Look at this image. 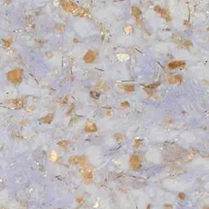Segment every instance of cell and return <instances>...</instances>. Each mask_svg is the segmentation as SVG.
Returning <instances> with one entry per match:
<instances>
[{"mask_svg": "<svg viewBox=\"0 0 209 209\" xmlns=\"http://www.w3.org/2000/svg\"><path fill=\"white\" fill-rule=\"evenodd\" d=\"M81 173L84 182L85 183H91L92 180H93V172H92L91 167H89V166L82 167Z\"/></svg>", "mask_w": 209, "mask_h": 209, "instance_id": "6da1fadb", "label": "cell"}, {"mask_svg": "<svg viewBox=\"0 0 209 209\" xmlns=\"http://www.w3.org/2000/svg\"><path fill=\"white\" fill-rule=\"evenodd\" d=\"M130 166L132 169H138L141 167V159L137 156H132L130 159Z\"/></svg>", "mask_w": 209, "mask_h": 209, "instance_id": "7a4b0ae2", "label": "cell"}, {"mask_svg": "<svg viewBox=\"0 0 209 209\" xmlns=\"http://www.w3.org/2000/svg\"><path fill=\"white\" fill-rule=\"evenodd\" d=\"M84 131L89 133L95 132V131H97V127L94 122H88L85 125V126H84Z\"/></svg>", "mask_w": 209, "mask_h": 209, "instance_id": "3957f363", "label": "cell"}, {"mask_svg": "<svg viewBox=\"0 0 209 209\" xmlns=\"http://www.w3.org/2000/svg\"><path fill=\"white\" fill-rule=\"evenodd\" d=\"M86 160V157H71L69 159V163L71 164H78V163H81Z\"/></svg>", "mask_w": 209, "mask_h": 209, "instance_id": "277c9868", "label": "cell"}, {"mask_svg": "<svg viewBox=\"0 0 209 209\" xmlns=\"http://www.w3.org/2000/svg\"><path fill=\"white\" fill-rule=\"evenodd\" d=\"M68 144V142H66V141H61L60 142L58 143V145H59V146H61V147H65V146H66Z\"/></svg>", "mask_w": 209, "mask_h": 209, "instance_id": "5b68a950", "label": "cell"}, {"mask_svg": "<svg viewBox=\"0 0 209 209\" xmlns=\"http://www.w3.org/2000/svg\"><path fill=\"white\" fill-rule=\"evenodd\" d=\"M178 197H179L181 200H182V201L186 199V196H185V194H183V193H179V194H178Z\"/></svg>", "mask_w": 209, "mask_h": 209, "instance_id": "8992f818", "label": "cell"}, {"mask_svg": "<svg viewBox=\"0 0 209 209\" xmlns=\"http://www.w3.org/2000/svg\"><path fill=\"white\" fill-rule=\"evenodd\" d=\"M125 90H127V91H133L134 90V88H133V86H126V88H125Z\"/></svg>", "mask_w": 209, "mask_h": 209, "instance_id": "52a82bcc", "label": "cell"}, {"mask_svg": "<svg viewBox=\"0 0 209 209\" xmlns=\"http://www.w3.org/2000/svg\"><path fill=\"white\" fill-rule=\"evenodd\" d=\"M142 145V142L141 140H135V146H141Z\"/></svg>", "mask_w": 209, "mask_h": 209, "instance_id": "ba28073f", "label": "cell"}, {"mask_svg": "<svg viewBox=\"0 0 209 209\" xmlns=\"http://www.w3.org/2000/svg\"><path fill=\"white\" fill-rule=\"evenodd\" d=\"M165 209H172V207L171 205H167L165 206Z\"/></svg>", "mask_w": 209, "mask_h": 209, "instance_id": "9c48e42d", "label": "cell"}, {"mask_svg": "<svg viewBox=\"0 0 209 209\" xmlns=\"http://www.w3.org/2000/svg\"><path fill=\"white\" fill-rule=\"evenodd\" d=\"M121 105H122V106H126V107H128V106H129V104H128L127 102H126V103H122Z\"/></svg>", "mask_w": 209, "mask_h": 209, "instance_id": "30bf717a", "label": "cell"}]
</instances>
